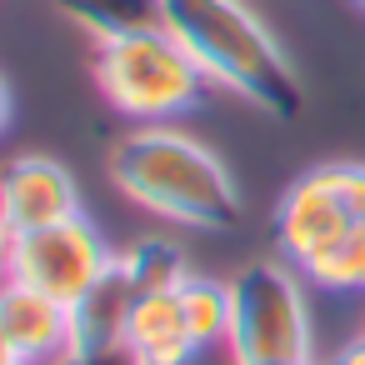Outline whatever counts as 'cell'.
I'll return each mask as SVG.
<instances>
[{
  "label": "cell",
  "mask_w": 365,
  "mask_h": 365,
  "mask_svg": "<svg viewBox=\"0 0 365 365\" xmlns=\"http://www.w3.org/2000/svg\"><path fill=\"white\" fill-rule=\"evenodd\" d=\"M300 270L325 290H365V230H345L340 240L315 250Z\"/></svg>",
  "instance_id": "14"
},
{
  "label": "cell",
  "mask_w": 365,
  "mask_h": 365,
  "mask_svg": "<svg viewBox=\"0 0 365 365\" xmlns=\"http://www.w3.org/2000/svg\"><path fill=\"white\" fill-rule=\"evenodd\" d=\"M0 325H6L21 365H56L76 350L71 305H61L56 295L31 290L21 280H0Z\"/></svg>",
  "instance_id": "7"
},
{
  "label": "cell",
  "mask_w": 365,
  "mask_h": 365,
  "mask_svg": "<svg viewBox=\"0 0 365 365\" xmlns=\"http://www.w3.org/2000/svg\"><path fill=\"white\" fill-rule=\"evenodd\" d=\"M125 270H130V285L140 290V295H170V290H180L185 280H190V265H185V250L180 245H170V240H135L125 255Z\"/></svg>",
  "instance_id": "12"
},
{
  "label": "cell",
  "mask_w": 365,
  "mask_h": 365,
  "mask_svg": "<svg viewBox=\"0 0 365 365\" xmlns=\"http://www.w3.org/2000/svg\"><path fill=\"white\" fill-rule=\"evenodd\" d=\"M165 31L190 51L205 81L245 96L250 106L280 120L300 115V81L250 6L240 0H165Z\"/></svg>",
  "instance_id": "1"
},
{
  "label": "cell",
  "mask_w": 365,
  "mask_h": 365,
  "mask_svg": "<svg viewBox=\"0 0 365 365\" xmlns=\"http://www.w3.org/2000/svg\"><path fill=\"white\" fill-rule=\"evenodd\" d=\"M0 365H21V360H16V345H11V335H6V325H0Z\"/></svg>",
  "instance_id": "19"
},
{
  "label": "cell",
  "mask_w": 365,
  "mask_h": 365,
  "mask_svg": "<svg viewBox=\"0 0 365 365\" xmlns=\"http://www.w3.org/2000/svg\"><path fill=\"white\" fill-rule=\"evenodd\" d=\"M360 6H365V0H360Z\"/></svg>",
  "instance_id": "21"
},
{
  "label": "cell",
  "mask_w": 365,
  "mask_h": 365,
  "mask_svg": "<svg viewBox=\"0 0 365 365\" xmlns=\"http://www.w3.org/2000/svg\"><path fill=\"white\" fill-rule=\"evenodd\" d=\"M56 365H140V360L130 355V345H101V350H71Z\"/></svg>",
  "instance_id": "16"
},
{
  "label": "cell",
  "mask_w": 365,
  "mask_h": 365,
  "mask_svg": "<svg viewBox=\"0 0 365 365\" xmlns=\"http://www.w3.org/2000/svg\"><path fill=\"white\" fill-rule=\"evenodd\" d=\"M96 81L115 110L150 125H160L175 110H190L205 91V71L190 61V51L170 31L106 41L96 56Z\"/></svg>",
  "instance_id": "3"
},
{
  "label": "cell",
  "mask_w": 365,
  "mask_h": 365,
  "mask_svg": "<svg viewBox=\"0 0 365 365\" xmlns=\"http://www.w3.org/2000/svg\"><path fill=\"white\" fill-rule=\"evenodd\" d=\"M81 215L76 180L61 160L51 155H16L0 170V220L11 225V235H31L46 225H61Z\"/></svg>",
  "instance_id": "6"
},
{
  "label": "cell",
  "mask_w": 365,
  "mask_h": 365,
  "mask_svg": "<svg viewBox=\"0 0 365 365\" xmlns=\"http://www.w3.org/2000/svg\"><path fill=\"white\" fill-rule=\"evenodd\" d=\"M135 305H140V290L130 285V270H125V260L115 255V260L106 265V275L71 305V335H76V350L125 345V330H130Z\"/></svg>",
  "instance_id": "9"
},
{
  "label": "cell",
  "mask_w": 365,
  "mask_h": 365,
  "mask_svg": "<svg viewBox=\"0 0 365 365\" xmlns=\"http://www.w3.org/2000/svg\"><path fill=\"white\" fill-rule=\"evenodd\" d=\"M110 175L135 205L180 225L225 230L240 215V195L220 155H210L200 140L170 125H140L125 140H115Z\"/></svg>",
  "instance_id": "2"
},
{
  "label": "cell",
  "mask_w": 365,
  "mask_h": 365,
  "mask_svg": "<svg viewBox=\"0 0 365 365\" xmlns=\"http://www.w3.org/2000/svg\"><path fill=\"white\" fill-rule=\"evenodd\" d=\"M110 260H115V255H110L106 235H101L86 215H71V220H61V225L16 235L11 280L56 295L61 305H76V300L106 275Z\"/></svg>",
  "instance_id": "5"
},
{
  "label": "cell",
  "mask_w": 365,
  "mask_h": 365,
  "mask_svg": "<svg viewBox=\"0 0 365 365\" xmlns=\"http://www.w3.org/2000/svg\"><path fill=\"white\" fill-rule=\"evenodd\" d=\"M11 250H16V235H11L6 220H0V280H11Z\"/></svg>",
  "instance_id": "17"
},
{
  "label": "cell",
  "mask_w": 365,
  "mask_h": 365,
  "mask_svg": "<svg viewBox=\"0 0 365 365\" xmlns=\"http://www.w3.org/2000/svg\"><path fill=\"white\" fill-rule=\"evenodd\" d=\"M330 365H365V335H360V340H350V345H345Z\"/></svg>",
  "instance_id": "18"
},
{
  "label": "cell",
  "mask_w": 365,
  "mask_h": 365,
  "mask_svg": "<svg viewBox=\"0 0 365 365\" xmlns=\"http://www.w3.org/2000/svg\"><path fill=\"white\" fill-rule=\"evenodd\" d=\"M6 120H11V91H6V81H0V130H6Z\"/></svg>",
  "instance_id": "20"
},
{
  "label": "cell",
  "mask_w": 365,
  "mask_h": 365,
  "mask_svg": "<svg viewBox=\"0 0 365 365\" xmlns=\"http://www.w3.org/2000/svg\"><path fill=\"white\" fill-rule=\"evenodd\" d=\"M230 355L235 365H310V310L300 280L255 260L230 280Z\"/></svg>",
  "instance_id": "4"
},
{
  "label": "cell",
  "mask_w": 365,
  "mask_h": 365,
  "mask_svg": "<svg viewBox=\"0 0 365 365\" xmlns=\"http://www.w3.org/2000/svg\"><path fill=\"white\" fill-rule=\"evenodd\" d=\"M56 6L76 26H86L101 46L165 31V0H56Z\"/></svg>",
  "instance_id": "11"
},
{
  "label": "cell",
  "mask_w": 365,
  "mask_h": 365,
  "mask_svg": "<svg viewBox=\"0 0 365 365\" xmlns=\"http://www.w3.org/2000/svg\"><path fill=\"white\" fill-rule=\"evenodd\" d=\"M345 230H360V225H350V215H345L340 195L330 190L325 170L300 175V180L280 195L275 235H280V250H285L295 265H305L315 250H325V245H330V240H340Z\"/></svg>",
  "instance_id": "8"
},
{
  "label": "cell",
  "mask_w": 365,
  "mask_h": 365,
  "mask_svg": "<svg viewBox=\"0 0 365 365\" xmlns=\"http://www.w3.org/2000/svg\"><path fill=\"white\" fill-rule=\"evenodd\" d=\"M325 170V180H330V190L340 195V205H345V215H350V225H360L365 230V165H320Z\"/></svg>",
  "instance_id": "15"
},
{
  "label": "cell",
  "mask_w": 365,
  "mask_h": 365,
  "mask_svg": "<svg viewBox=\"0 0 365 365\" xmlns=\"http://www.w3.org/2000/svg\"><path fill=\"white\" fill-rule=\"evenodd\" d=\"M180 315L195 335V345H215V340H230V285H215L205 275H190L180 290Z\"/></svg>",
  "instance_id": "13"
},
{
  "label": "cell",
  "mask_w": 365,
  "mask_h": 365,
  "mask_svg": "<svg viewBox=\"0 0 365 365\" xmlns=\"http://www.w3.org/2000/svg\"><path fill=\"white\" fill-rule=\"evenodd\" d=\"M125 345L140 365H190L195 360V335L180 315V295H140L135 315H130V330H125Z\"/></svg>",
  "instance_id": "10"
}]
</instances>
